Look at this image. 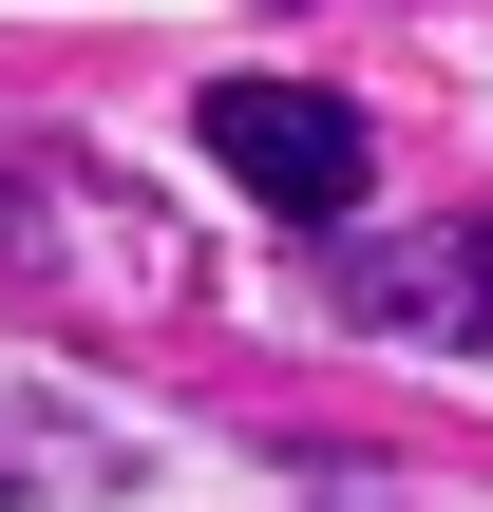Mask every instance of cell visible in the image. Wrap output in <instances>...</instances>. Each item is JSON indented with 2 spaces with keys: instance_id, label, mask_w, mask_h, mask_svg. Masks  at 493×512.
Instances as JSON below:
<instances>
[{
  "instance_id": "1",
  "label": "cell",
  "mask_w": 493,
  "mask_h": 512,
  "mask_svg": "<svg viewBox=\"0 0 493 512\" xmlns=\"http://www.w3.org/2000/svg\"><path fill=\"white\" fill-rule=\"evenodd\" d=\"M190 133H209V171H228V190H266L304 247H323V228H361V190H380V133H361L342 95H304V76H209V95H190Z\"/></svg>"
},
{
  "instance_id": "2",
  "label": "cell",
  "mask_w": 493,
  "mask_h": 512,
  "mask_svg": "<svg viewBox=\"0 0 493 512\" xmlns=\"http://www.w3.org/2000/svg\"><path fill=\"white\" fill-rule=\"evenodd\" d=\"M342 323L437 342V361H493V228H399V247H342Z\"/></svg>"
}]
</instances>
